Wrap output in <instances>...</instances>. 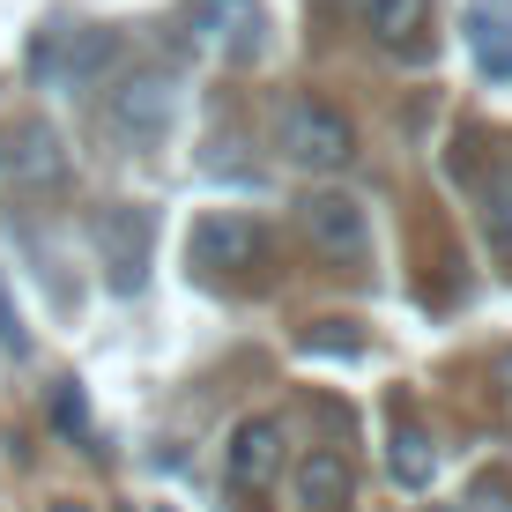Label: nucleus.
Listing matches in <instances>:
<instances>
[{
	"label": "nucleus",
	"instance_id": "obj_1",
	"mask_svg": "<svg viewBox=\"0 0 512 512\" xmlns=\"http://www.w3.org/2000/svg\"><path fill=\"white\" fill-rule=\"evenodd\" d=\"M275 149L297 171H342L357 156V127L320 97H282L275 104Z\"/></svg>",
	"mask_w": 512,
	"mask_h": 512
},
{
	"label": "nucleus",
	"instance_id": "obj_2",
	"mask_svg": "<svg viewBox=\"0 0 512 512\" xmlns=\"http://www.w3.org/2000/svg\"><path fill=\"white\" fill-rule=\"evenodd\" d=\"M179 119V75L171 67H127L104 97V127H112L127 149H156Z\"/></svg>",
	"mask_w": 512,
	"mask_h": 512
},
{
	"label": "nucleus",
	"instance_id": "obj_3",
	"mask_svg": "<svg viewBox=\"0 0 512 512\" xmlns=\"http://www.w3.org/2000/svg\"><path fill=\"white\" fill-rule=\"evenodd\" d=\"M179 30L193 38V52H208L223 67H253L268 52V8L260 0H186Z\"/></svg>",
	"mask_w": 512,
	"mask_h": 512
},
{
	"label": "nucleus",
	"instance_id": "obj_4",
	"mask_svg": "<svg viewBox=\"0 0 512 512\" xmlns=\"http://www.w3.org/2000/svg\"><path fill=\"white\" fill-rule=\"evenodd\" d=\"M97 260H104V290L112 297H141L156 268V208L119 201L97 216Z\"/></svg>",
	"mask_w": 512,
	"mask_h": 512
},
{
	"label": "nucleus",
	"instance_id": "obj_5",
	"mask_svg": "<svg viewBox=\"0 0 512 512\" xmlns=\"http://www.w3.org/2000/svg\"><path fill=\"white\" fill-rule=\"evenodd\" d=\"M112 52H119L112 30L52 23V30H38V45H30V75L52 82V90H90L104 67H112Z\"/></svg>",
	"mask_w": 512,
	"mask_h": 512
},
{
	"label": "nucleus",
	"instance_id": "obj_6",
	"mask_svg": "<svg viewBox=\"0 0 512 512\" xmlns=\"http://www.w3.org/2000/svg\"><path fill=\"white\" fill-rule=\"evenodd\" d=\"M282 483V416H238L223 438V490L231 498H268Z\"/></svg>",
	"mask_w": 512,
	"mask_h": 512
},
{
	"label": "nucleus",
	"instance_id": "obj_7",
	"mask_svg": "<svg viewBox=\"0 0 512 512\" xmlns=\"http://www.w3.org/2000/svg\"><path fill=\"white\" fill-rule=\"evenodd\" d=\"M297 231L320 260H349L357 268L364 253H372V216H364V201H349V193H305L297 201Z\"/></svg>",
	"mask_w": 512,
	"mask_h": 512
},
{
	"label": "nucleus",
	"instance_id": "obj_8",
	"mask_svg": "<svg viewBox=\"0 0 512 512\" xmlns=\"http://www.w3.org/2000/svg\"><path fill=\"white\" fill-rule=\"evenodd\" d=\"M268 260V231H260L253 216H238V208H223V216H201L193 223V268L201 275H245Z\"/></svg>",
	"mask_w": 512,
	"mask_h": 512
},
{
	"label": "nucleus",
	"instance_id": "obj_9",
	"mask_svg": "<svg viewBox=\"0 0 512 512\" xmlns=\"http://www.w3.org/2000/svg\"><path fill=\"white\" fill-rule=\"evenodd\" d=\"M349 505H357V468H349V453H334V446L297 453V512H349Z\"/></svg>",
	"mask_w": 512,
	"mask_h": 512
},
{
	"label": "nucleus",
	"instance_id": "obj_10",
	"mask_svg": "<svg viewBox=\"0 0 512 512\" xmlns=\"http://www.w3.org/2000/svg\"><path fill=\"white\" fill-rule=\"evenodd\" d=\"M461 30H468V52L483 67V82H512V0H468Z\"/></svg>",
	"mask_w": 512,
	"mask_h": 512
},
{
	"label": "nucleus",
	"instance_id": "obj_11",
	"mask_svg": "<svg viewBox=\"0 0 512 512\" xmlns=\"http://www.w3.org/2000/svg\"><path fill=\"white\" fill-rule=\"evenodd\" d=\"M386 475H394L401 490H431V475H438L431 431H423L409 409H394V423H386Z\"/></svg>",
	"mask_w": 512,
	"mask_h": 512
},
{
	"label": "nucleus",
	"instance_id": "obj_12",
	"mask_svg": "<svg viewBox=\"0 0 512 512\" xmlns=\"http://www.w3.org/2000/svg\"><path fill=\"white\" fill-rule=\"evenodd\" d=\"M15 179H23V186H60V179H67L60 134H52L45 119H30V127L15 134Z\"/></svg>",
	"mask_w": 512,
	"mask_h": 512
},
{
	"label": "nucleus",
	"instance_id": "obj_13",
	"mask_svg": "<svg viewBox=\"0 0 512 512\" xmlns=\"http://www.w3.org/2000/svg\"><path fill=\"white\" fill-rule=\"evenodd\" d=\"M364 15H372L379 45H416L423 23H431V0H364Z\"/></svg>",
	"mask_w": 512,
	"mask_h": 512
},
{
	"label": "nucleus",
	"instance_id": "obj_14",
	"mask_svg": "<svg viewBox=\"0 0 512 512\" xmlns=\"http://www.w3.org/2000/svg\"><path fill=\"white\" fill-rule=\"evenodd\" d=\"M305 349H312V357H364V334L349 320H312L305 327Z\"/></svg>",
	"mask_w": 512,
	"mask_h": 512
},
{
	"label": "nucleus",
	"instance_id": "obj_15",
	"mask_svg": "<svg viewBox=\"0 0 512 512\" xmlns=\"http://www.w3.org/2000/svg\"><path fill=\"white\" fill-rule=\"evenodd\" d=\"M52 423H60L75 446H90V409H82V386H75V379L52 386ZM90 453H97V446H90Z\"/></svg>",
	"mask_w": 512,
	"mask_h": 512
},
{
	"label": "nucleus",
	"instance_id": "obj_16",
	"mask_svg": "<svg viewBox=\"0 0 512 512\" xmlns=\"http://www.w3.org/2000/svg\"><path fill=\"white\" fill-rule=\"evenodd\" d=\"M0 349H8V357H30V327H23V312H15L8 282H0Z\"/></svg>",
	"mask_w": 512,
	"mask_h": 512
},
{
	"label": "nucleus",
	"instance_id": "obj_17",
	"mask_svg": "<svg viewBox=\"0 0 512 512\" xmlns=\"http://www.w3.org/2000/svg\"><path fill=\"white\" fill-rule=\"evenodd\" d=\"M52 512H82V505H75V498H60V505H52Z\"/></svg>",
	"mask_w": 512,
	"mask_h": 512
},
{
	"label": "nucleus",
	"instance_id": "obj_18",
	"mask_svg": "<svg viewBox=\"0 0 512 512\" xmlns=\"http://www.w3.org/2000/svg\"><path fill=\"white\" fill-rule=\"evenodd\" d=\"M156 512H171V505H156Z\"/></svg>",
	"mask_w": 512,
	"mask_h": 512
}]
</instances>
